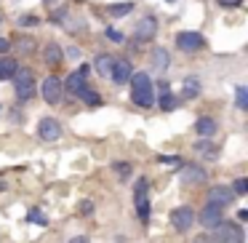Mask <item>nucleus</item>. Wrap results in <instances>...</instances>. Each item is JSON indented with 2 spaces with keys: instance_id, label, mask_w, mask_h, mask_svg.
<instances>
[{
  "instance_id": "f257e3e1",
  "label": "nucleus",
  "mask_w": 248,
  "mask_h": 243,
  "mask_svg": "<svg viewBox=\"0 0 248 243\" xmlns=\"http://www.w3.org/2000/svg\"><path fill=\"white\" fill-rule=\"evenodd\" d=\"M128 83H131V99H134L136 107H152L155 94H152L150 75H147V72H134Z\"/></svg>"
},
{
  "instance_id": "f03ea898",
  "label": "nucleus",
  "mask_w": 248,
  "mask_h": 243,
  "mask_svg": "<svg viewBox=\"0 0 248 243\" xmlns=\"http://www.w3.org/2000/svg\"><path fill=\"white\" fill-rule=\"evenodd\" d=\"M14 88H16V99H19V102L32 99V94H35V75H32L30 67H16V72H14Z\"/></svg>"
},
{
  "instance_id": "7ed1b4c3",
  "label": "nucleus",
  "mask_w": 248,
  "mask_h": 243,
  "mask_svg": "<svg viewBox=\"0 0 248 243\" xmlns=\"http://www.w3.org/2000/svg\"><path fill=\"white\" fill-rule=\"evenodd\" d=\"M211 238H214V243H246V232L235 222H219Z\"/></svg>"
},
{
  "instance_id": "20e7f679",
  "label": "nucleus",
  "mask_w": 248,
  "mask_h": 243,
  "mask_svg": "<svg viewBox=\"0 0 248 243\" xmlns=\"http://www.w3.org/2000/svg\"><path fill=\"white\" fill-rule=\"evenodd\" d=\"M205 168L198 166V163H184L182 171H179V179H182L184 187H195V184H203L205 182Z\"/></svg>"
},
{
  "instance_id": "39448f33",
  "label": "nucleus",
  "mask_w": 248,
  "mask_h": 243,
  "mask_svg": "<svg viewBox=\"0 0 248 243\" xmlns=\"http://www.w3.org/2000/svg\"><path fill=\"white\" fill-rule=\"evenodd\" d=\"M171 225H173V230L187 232L189 227L195 225V211L189 209V206H179V209H173L171 211Z\"/></svg>"
},
{
  "instance_id": "423d86ee",
  "label": "nucleus",
  "mask_w": 248,
  "mask_h": 243,
  "mask_svg": "<svg viewBox=\"0 0 248 243\" xmlns=\"http://www.w3.org/2000/svg\"><path fill=\"white\" fill-rule=\"evenodd\" d=\"M176 46H179V51H184V54H195V51H200L205 46V40H203L200 32H179L176 35Z\"/></svg>"
},
{
  "instance_id": "0eeeda50",
  "label": "nucleus",
  "mask_w": 248,
  "mask_h": 243,
  "mask_svg": "<svg viewBox=\"0 0 248 243\" xmlns=\"http://www.w3.org/2000/svg\"><path fill=\"white\" fill-rule=\"evenodd\" d=\"M40 91H43V99L48 104H59L62 102V94H64V86H62V81L56 75H48L43 81V88H40Z\"/></svg>"
},
{
  "instance_id": "6e6552de",
  "label": "nucleus",
  "mask_w": 248,
  "mask_h": 243,
  "mask_svg": "<svg viewBox=\"0 0 248 243\" xmlns=\"http://www.w3.org/2000/svg\"><path fill=\"white\" fill-rule=\"evenodd\" d=\"M235 198V193H232V187H227V184H216V187L208 190V195H205V203L208 206H219V209H224L230 200Z\"/></svg>"
},
{
  "instance_id": "1a4fd4ad",
  "label": "nucleus",
  "mask_w": 248,
  "mask_h": 243,
  "mask_svg": "<svg viewBox=\"0 0 248 243\" xmlns=\"http://www.w3.org/2000/svg\"><path fill=\"white\" fill-rule=\"evenodd\" d=\"M38 136L43 142H56L62 136V126H59V120L56 118H43L38 123Z\"/></svg>"
},
{
  "instance_id": "9d476101",
  "label": "nucleus",
  "mask_w": 248,
  "mask_h": 243,
  "mask_svg": "<svg viewBox=\"0 0 248 243\" xmlns=\"http://www.w3.org/2000/svg\"><path fill=\"white\" fill-rule=\"evenodd\" d=\"M86 75H88V65H80V67H78V72H72L67 81H62V86H64L70 94H75V97H78V94L86 88Z\"/></svg>"
},
{
  "instance_id": "9b49d317",
  "label": "nucleus",
  "mask_w": 248,
  "mask_h": 243,
  "mask_svg": "<svg viewBox=\"0 0 248 243\" xmlns=\"http://www.w3.org/2000/svg\"><path fill=\"white\" fill-rule=\"evenodd\" d=\"M155 35H157V22H155V16H144L139 24H136V30H134V38L141 40V43L152 40Z\"/></svg>"
},
{
  "instance_id": "f8f14e48",
  "label": "nucleus",
  "mask_w": 248,
  "mask_h": 243,
  "mask_svg": "<svg viewBox=\"0 0 248 243\" xmlns=\"http://www.w3.org/2000/svg\"><path fill=\"white\" fill-rule=\"evenodd\" d=\"M131 75H134V67H131L128 59H115L112 65V72H109V78H112L118 86H123V83L131 81Z\"/></svg>"
},
{
  "instance_id": "ddd939ff",
  "label": "nucleus",
  "mask_w": 248,
  "mask_h": 243,
  "mask_svg": "<svg viewBox=\"0 0 248 243\" xmlns=\"http://www.w3.org/2000/svg\"><path fill=\"white\" fill-rule=\"evenodd\" d=\"M195 219H198L200 225L208 230V227H216L219 222H224V216H221V209H219V206H208V203H205L203 211H200V216H195Z\"/></svg>"
},
{
  "instance_id": "4468645a",
  "label": "nucleus",
  "mask_w": 248,
  "mask_h": 243,
  "mask_svg": "<svg viewBox=\"0 0 248 243\" xmlns=\"http://www.w3.org/2000/svg\"><path fill=\"white\" fill-rule=\"evenodd\" d=\"M62 59H64V54H62V46H56V43H48L43 49V62L48 67H59L62 65Z\"/></svg>"
},
{
  "instance_id": "2eb2a0df",
  "label": "nucleus",
  "mask_w": 248,
  "mask_h": 243,
  "mask_svg": "<svg viewBox=\"0 0 248 243\" xmlns=\"http://www.w3.org/2000/svg\"><path fill=\"white\" fill-rule=\"evenodd\" d=\"M195 131H198L200 139H211V136L216 134V120H214V118H198Z\"/></svg>"
},
{
  "instance_id": "dca6fc26",
  "label": "nucleus",
  "mask_w": 248,
  "mask_h": 243,
  "mask_svg": "<svg viewBox=\"0 0 248 243\" xmlns=\"http://www.w3.org/2000/svg\"><path fill=\"white\" fill-rule=\"evenodd\" d=\"M195 152H198V155L211 158V161H216V158H219V147H216L211 139H200V142H195Z\"/></svg>"
},
{
  "instance_id": "f3484780",
  "label": "nucleus",
  "mask_w": 248,
  "mask_h": 243,
  "mask_svg": "<svg viewBox=\"0 0 248 243\" xmlns=\"http://www.w3.org/2000/svg\"><path fill=\"white\" fill-rule=\"evenodd\" d=\"M112 65H115V56H112V54H99L96 62H93V70H96L99 75H107V78H109Z\"/></svg>"
},
{
  "instance_id": "a211bd4d",
  "label": "nucleus",
  "mask_w": 248,
  "mask_h": 243,
  "mask_svg": "<svg viewBox=\"0 0 248 243\" xmlns=\"http://www.w3.org/2000/svg\"><path fill=\"white\" fill-rule=\"evenodd\" d=\"M198 97H200V81H198V78H184L182 99H198Z\"/></svg>"
},
{
  "instance_id": "6ab92c4d",
  "label": "nucleus",
  "mask_w": 248,
  "mask_h": 243,
  "mask_svg": "<svg viewBox=\"0 0 248 243\" xmlns=\"http://www.w3.org/2000/svg\"><path fill=\"white\" fill-rule=\"evenodd\" d=\"M152 67H157V70H166L168 67V62H171V56H168V51L166 49H160V46H157V49H152Z\"/></svg>"
},
{
  "instance_id": "aec40b11",
  "label": "nucleus",
  "mask_w": 248,
  "mask_h": 243,
  "mask_svg": "<svg viewBox=\"0 0 248 243\" xmlns=\"http://www.w3.org/2000/svg\"><path fill=\"white\" fill-rule=\"evenodd\" d=\"M16 62L8 59V56H0V81H8V78H14V72H16Z\"/></svg>"
},
{
  "instance_id": "412c9836",
  "label": "nucleus",
  "mask_w": 248,
  "mask_h": 243,
  "mask_svg": "<svg viewBox=\"0 0 248 243\" xmlns=\"http://www.w3.org/2000/svg\"><path fill=\"white\" fill-rule=\"evenodd\" d=\"M136 200V214H139L141 222H150V200H147V195H134Z\"/></svg>"
},
{
  "instance_id": "4be33fe9",
  "label": "nucleus",
  "mask_w": 248,
  "mask_h": 243,
  "mask_svg": "<svg viewBox=\"0 0 248 243\" xmlns=\"http://www.w3.org/2000/svg\"><path fill=\"white\" fill-rule=\"evenodd\" d=\"M78 97H80L83 99V102H86L88 104V107H99V104H102V97H99V94L96 91H91V88H83V91L80 94H78Z\"/></svg>"
},
{
  "instance_id": "5701e85b",
  "label": "nucleus",
  "mask_w": 248,
  "mask_h": 243,
  "mask_svg": "<svg viewBox=\"0 0 248 243\" xmlns=\"http://www.w3.org/2000/svg\"><path fill=\"white\" fill-rule=\"evenodd\" d=\"M134 11V0H125V3H115V6H109V14L112 16H125V14Z\"/></svg>"
},
{
  "instance_id": "b1692460",
  "label": "nucleus",
  "mask_w": 248,
  "mask_h": 243,
  "mask_svg": "<svg viewBox=\"0 0 248 243\" xmlns=\"http://www.w3.org/2000/svg\"><path fill=\"white\" fill-rule=\"evenodd\" d=\"M115 174H118V179L120 182H128L131 179V171H134V168H131V163H115Z\"/></svg>"
},
{
  "instance_id": "393cba45",
  "label": "nucleus",
  "mask_w": 248,
  "mask_h": 243,
  "mask_svg": "<svg viewBox=\"0 0 248 243\" xmlns=\"http://www.w3.org/2000/svg\"><path fill=\"white\" fill-rule=\"evenodd\" d=\"M176 102H179V99L173 97L171 91H163L160 94V110H176Z\"/></svg>"
},
{
  "instance_id": "a878e982",
  "label": "nucleus",
  "mask_w": 248,
  "mask_h": 243,
  "mask_svg": "<svg viewBox=\"0 0 248 243\" xmlns=\"http://www.w3.org/2000/svg\"><path fill=\"white\" fill-rule=\"evenodd\" d=\"M235 99H237V110H248V88L246 86L235 88Z\"/></svg>"
},
{
  "instance_id": "bb28decb",
  "label": "nucleus",
  "mask_w": 248,
  "mask_h": 243,
  "mask_svg": "<svg viewBox=\"0 0 248 243\" xmlns=\"http://www.w3.org/2000/svg\"><path fill=\"white\" fill-rule=\"evenodd\" d=\"M19 24H22V27H38L40 16L38 14H22V16H19Z\"/></svg>"
},
{
  "instance_id": "cd10ccee",
  "label": "nucleus",
  "mask_w": 248,
  "mask_h": 243,
  "mask_svg": "<svg viewBox=\"0 0 248 243\" xmlns=\"http://www.w3.org/2000/svg\"><path fill=\"white\" fill-rule=\"evenodd\" d=\"M232 193H235V198H237V195H246V193H248V182H246V179H235V184H232Z\"/></svg>"
},
{
  "instance_id": "c85d7f7f",
  "label": "nucleus",
  "mask_w": 248,
  "mask_h": 243,
  "mask_svg": "<svg viewBox=\"0 0 248 243\" xmlns=\"http://www.w3.org/2000/svg\"><path fill=\"white\" fill-rule=\"evenodd\" d=\"M27 222H38V225H48V219L43 216V211H38V209H32L27 214Z\"/></svg>"
},
{
  "instance_id": "c756f323",
  "label": "nucleus",
  "mask_w": 248,
  "mask_h": 243,
  "mask_svg": "<svg viewBox=\"0 0 248 243\" xmlns=\"http://www.w3.org/2000/svg\"><path fill=\"white\" fill-rule=\"evenodd\" d=\"M147 190H150V182H147V179H139L136 187H134V195H147Z\"/></svg>"
},
{
  "instance_id": "7c9ffc66",
  "label": "nucleus",
  "mask_w": 248,
  "mask_h": 243,
  "mask_svg": "<svg viewBox=\"0 0 248 243\" xmlns=\"http://www.w3.org/2000/svg\"><path fill=\"white\" fill-rule=\"evenodd\" d=\"M107 38H109V40H115V43H123V40H125V38H123V32H118V30H107Z\"/></svg>"
},
{
  "instance_id": "2f4dec72",
  "label": "nucleus",
  "mask_w": 248,
  "mask_h": 243,
  "mask_svg": "<svg viewBox=\"0 0 248 243\" xmlns=\"http://www.w3.org/2000/svg\"><path fill=\"white\" fill-rule=\"evenodd\" d=\"M19 51L30 54V51H32V40H30V38H22V40H19Z\"/></svg>"
},
{
  "instance_id": "473e14b6",
  "label": "nucleus",
  "mask_w": 248,
  "mask_h": 243,
  "mask_svg": "<svg viewBox=\"0 0 248 243\" xmlns=\"http://www.w3.org/2000/svg\"><path fill=\"white\" fill-rule=\"evenodd\" d=\"M216 3H219V6H224V8H237L243 0H216Z\"/></svg>"
},
{
  "instance_id": "72a5a7b5",
  "label": "nucleus",
  "mask_w": 248,
  "mask_h": 243,
  "mask_svg": "<svg viewBox=\"0 0 248 243\" xmlns=\"http://www.w3.org/2000/svg\"><path fill=\"white\" fill-rule=\"evenodd\" d=\"M157 161H160V163H166V166H173V163H179V158H176V155H160Z\"/></svg>"
},
{
  "instance_id": "f704fd0d",
  "label": "nucleus",
  "mask_w": 248,
  "mask_h": 243,
  "mask_svg": "<svg viewBox=\"0 0 248 243\" xmlns=\"http://www.w3.org/2000/svg\"><path fill=\"white\" fill-rule=\"evenodd\" d=\"M8 49H11V43L6 38H0V54H8Z\"/></svg>"
},
{
  "instance_id": "c9c22d12",
  "label": "nucleus",
  "mask_w": 248,
  "mask_h": 243,
  "mask_svg": "<svg viewBox=\"0 0 248 243\" xmlns=\"http://www.w3.org/2000/svg\"><path fill=\"white\" fill-rule=\"evenodd\" d=\"M80 211H83V214H91V211H93V206L88 203V200H83V203H80Z\"/></svg>"
},
{
  "instance_id": "e433bc0d",
  "label": "nucleus",
  "mask_w": 248,
  "mask_h": 243,
  "mask_svg": "<svg viewBox=\"0 0 248 243\" xmlns=\"http://www.w3.org/2000/svg\"><path fill=\"white\" fill-rule=\"evenodd\" d=\"M195 243H214V238L205 235V232H203V235H198V241H195Z\"/></svg>"
},
{
  "instance_id": "4c0bfd02",
  "label": "nucleus",
  "mask_w": 248,
  "mask_h": 243,
  "mask_svg": "<svg viewBox=\"0 0 248 243\" xmlns=\"http://www.w3.org/2000/svg\"><path fill=\"white\" fill-rule=\"evenodd\" d=\"M237 219H240V222H248V211L240 209V211H237Z\"/></svg>"
},
{
  "instance_id": "58836bf2",
  "label": "nucleus",
  "mask_w": 248,
  "mask_h": 243,
  "mask_svg": "<svg viewBox=\"0 0 248 243\" xmlns=\"http://www.w3.org/2000/svg\"><path fill=\"white\" fill-rule=\"evenodd\" d=\"M70 243H91V241H88V238L86 235H78V238H72V241Z\"/></svg>"
},
{
  "instance_id": "ea45409f",
  "label": "nucleus",
  "mask_w": 248,
  "mask_h": 243,
  "mask_svg": "<svg viewBox=\"0 0 248 243\" xmlns=\"http://www.w3.org/2000/svg\"><path fill=\"white\" fill-rule=\"evenodd\" d=\"M43 3H48V6H51V3H56V0H43Z\"/></svg>"
},
{
  "instance_id": "a19ab883",
  "label": "nucleus",
  "mask_w": 248,
  "mask_h": 243,
  "mask_svg": "<svg viewBox=\"0 0 248 243\" xmlns=\"http://www.w3.org/2000/svg\"><path fill=\"white\" fill-rule=\"evenodd\" d=\"M166 3H176V0H166Z\"/></svg>"
},
{
  "instance_id": "79ce46f5",
  "label": "nucleus",
  "mask_w": 248,
  "mask_h": 243,
  "mask_svg": "<svg viewBox=\"0 0 248 243\" xmlns=\"http://www.w3.org/2000/svg\"><path fill=\"white\" fill-rule=\"evenodd\" d=\"M0 24H3V14H0Z\"/></svg>"
}]
</instances>
